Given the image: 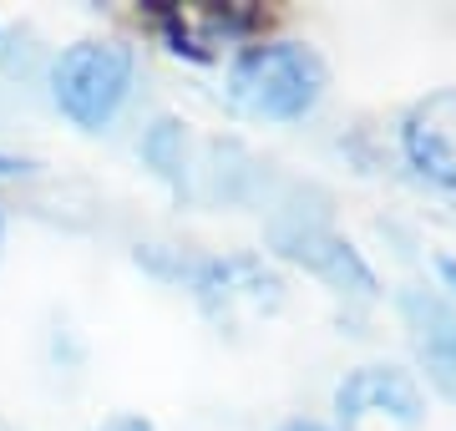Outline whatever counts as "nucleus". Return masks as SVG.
I'll use <instances>...</instances> for the list:
<instances>
[{
  "label": "nucleus",
  "instance_id": "1",
  "mask_svg": "<svg viewBox=\"0 0 456 431\" xmlns=\"http://www.w3.org/2000/svg\"><path fill=\"white\" fill-rule=\"evenodd\" d=\"M233 107L264 122H299L325 97V61L305 41H259L244 46L228 67Z\"/></svg>",
  "mask_w": 456,
  "mask_h": 431
},
{
  "label": "nucleus",
  "instance_id": "2",
  "mask_svg": "<svg viewBox=\"0 0 456 431\" xmlns=\"http://www.w3.org/2000/svg\"><path fill=\"white\" fill-rule=\"evenodd\" d=\"M132 71L137 61L122 41H77L51 67V97L66 122H77L82 133H102L127 107Z\"/></svg>",
  "mask_w": 456,
  "mask_h": 431
},
{
  "label": "nucleus",
  "instance_id": "3",
  "mask_svg": "<svg viewBox=\"0 0 456 431\" xmlns=\"http://www.w3.org/2000/svg\"><path fill=\"white\" fill-rule=\"evenodd\" d=\"M147 264L178 280L213 320H233L239 310H274L284 299L279 274H269L259 259H193V254L158 259V254H147Z\"/></svg>",
  "mask_w": 456,
  "mask_h": 431
},
{
  "label": "nucleus",
  "instance_id": "4",
  "mask_svg": "<svg viewBox=\"0 0 456 431\" xmlns=\"http://www.w3.org/2000/svg\"><path fill=\"white\" fill-rule=\"evenodd\" d=\"M269 249L279 259L299 264L305 274H314L320 284H330L335 295L350 299H370L375 295V274L360 259V249L350 239L330 229L325 218H305V214H274L269 218Z\"/></svg>",
  "mask_w": 456,
  "mask_h": 431
},
{
  "label": "nucleus",
  "instance_id": "5",
  "mask_svg": "<svg viewBox=\"0 0 456 431\" xmlns=\"http://www.w3.org/2000/svg\"><path fill=\"white\" fill-rule=\"evenodd\" d=\"M335 427L340 431H421L426 401L421 386L401 365H360L335 391Z\"/></svg>",
  "mask_w": 456,
  "mask_h": 431
},
{
  "label": "nucleus",
  "instance_id": "6",
  "mask_svg": "<svg viewBox=\"0 0 456 431\" xmlns=\"http://www.w3.org/2000/svg\"><path fill=\"white\" fill-rule=\"evenodd\" d=\"M401 152L426 183L456 193V86H441L411 107L401 122Z\"/></svg>",
  "mask_w": 456,
  "mask_h": 431
},
{
  "label": "nucleus",
  "instance_id": "7",
  "mask_svg": "<svg viewBox=\"0 0 456 431\" xmlns=\"http://www.w3.org/2000/svg\"><path fill=\"white\" fill-rule=\"evenodd\" d=\"M401 320H406L416 361L426 365L431 386H436L446 401H456V310L441 295L406 289V295H401Z\"/></svg>",
  "mask_w": 456,
  "mask_h": 431
},
{
  "label": "nucleus",
  "instance_id": "8",
  "mask_svg": "<svg viewBox=\"0 0 456 431\" xmlns=\"http://www.w3.org/2000/svg\"><path fill=\"white\" fill-rule=\"evenodd\" d=\"M142 163L152 167L173 193H193L198 173H203V163L193 158V137H188V127L173 122V117H158L142 133Z\"/></svg>",
  "mask_w": 456,
  "mask_h": 431
},
{
  "label": "nucleus",
  "instance_id": "9",
  "mask_svg": "<svg viewBox=\"0 0 456 431\" xmlns=\"http://www.w3.org/2000/svg\"><path fill=\"white\" fill-rule=\"evenodd\" d=\"M97 431H152V421H142V416H112V421L97 427Z\"/></svg>",
  "mask_w": 456,
  "mask_h": 431
},
{
  "label": "nucleus",
  "instance_id": "10",
  "mask_svg": "<svg viewBox=\"0 0 456 431\" xmlns=\"http://www.w3.org/2000/svg\"><path fill=\"white\" fill-rule=\"evenodd\" d=\"M441 280H446V284H452V289H456V259H441Z\"/></svg>",
  "mask_w": 456,
  "mask_h": 431
},
{
  "label": "nucleus",
  "instance_id": "11",
  "mask_svg": "<svg viewBox=\"0 0 456 431\" xmlns=\"http://www.w3.org/2000/svg\"><path fill=\"white\" fill-rule=\"evenodd\" d=\"M11 173H26V163H16V158H0V178H11Z\"/></svg>",
  "mask_w": 456,
  "mask_h": 431
},
{
  "label": "nucleus",
  "instance_id": "12",
  "mask_svg": "<svg viewBox=\"0 0 456 431\" xmlns=\"http://www.w3.org/2000/svg\"><path fill=\"white\" fill-rule=\"evenodd\" d=\"M279 431H330V427H320V421H289V427H279Z\"/></svg>",
  "mask_w": 456,
  "mask_h": 431
},
{
  "label": "nucleus",
  "instance_id": "13",
  "mask_svg": "<svg viewBox=\"0 0 456 431\" xmlns=\"http://www.w3.org/2000/svg\"><path fill=\"white\" fill-rule=\"evenodd\" d=\"M0 249H5V218H0Z\"/></svg>",
  "mask_w": 456,
  "mask_h": 431
},
{
  "label": "nucleus",
  "instance_id": "14",
  "mask_svg": "<svg viewBox=\"0 0 456 431\" xmlns=\"http://www.w3.org/2000/svg\"><path fill=\"white\" fill-rule=\"evenodd\" d=\"M0 431H11V427H5V421H0Z\"/></svg>",
  "mask_w": 456,
  "mask_h": 431
}]
</instances>
